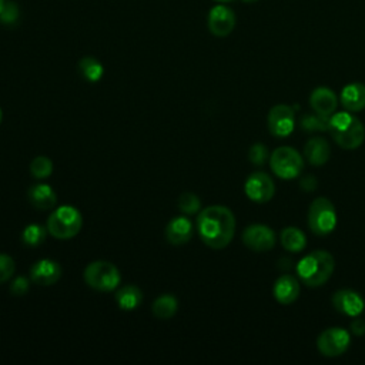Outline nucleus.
<instances>
[{
    "label": "nucleus",
    "mask_w": 365,
    "mask_h": 365,
    "mask_svg": "<svg viewBox=\"0 0 365 365\" xmlns=\"http://www.w3.org/2000/svg\"><path fill=\"white\" fill-rule=\"evenodd\" d=\"M269 167L279 178L292 180L302 171L304 158L292 147H278L269 157Z\"/></svg>",
    "instance_id": "obj_7"
},
{
    "label": "nucleus",
    "mask_w": 365,
    "mask_h": 365,
    "mask_svg": "<svg viewBox=\"0 0 365 365\" xmlns=\"http://www.w3.org/2000/svg\"><path fill=\"white\" fill-rule=\"evenodd\" d=\"M214 1H218V3H227V1H231V0H214Z\"/></svg>",
    "instance_id": "obj_37"
},
{
    "label": "nucleus",
    "mask_w": 365,
    "mask_h": 365,
    "mask_svg": "<svg viewBox=\"0 0 365 365\" xmlns=\"http://www.w3.org/2000/svg\"><path fill=\"white\" fill-rule=\"evenodd\" d=\"M331 157V148L325 138L312 137L304 145V158L311 165H322Z\"/></svg>",
    "instance_id": "obj_19"
},
{
    "label": "nucleus",
    "mask_w": 365,
    "mask_h": 365,
    "mask_svg": "<svg viewBox=\"0 0 365 365\" xmlns=\"http://www.w3.org/2000/svg\"><path fill=\"white\" fill-rule=\"evenodd\" d=\"M83 227V217L73 205L57 207L47 218L46 228L57 240H70L76 237Z\"/></svg>",
    "instance_id": "obj_4"
},
{
    "label": "nucleus",
    "mask_w": 365,
    "mask_h": 365,
    "mask_svg": "<svg viewBox=\"0 0 365 365\" xmlns=\"http://www.w3.org/2000/svg\"><path fill=\"white\" fill-rule=\"evenodd\" d=\"M17 16H19L17 7H16L13 3H7V1H6L4 7H3V10H1V13H0V20H1L3 23L9 24V23L16 21Z\"/></svg>",
    "instance_id": "obj_32"
},
{
    "label": "nucleus",
    "mask_w": 365,
    "mask_h": 365,
    "mask_svg": "<svg viewBox=\"0 0 365 365\" xmlns=\"http://www.w3.org/2000/svg\"><path fill=\"white\" fill-rule=\"evenodd\" d=\"M192 237V222L187 217H174L165 227V238L173 245H182Z\"/></svg>",
    "instance_id": "obj_17"
},
{
    "label": "nucleus",
    "mask_w": 365,
    "mask_h": 365,
    "mask_svg": "<svg viewBox=\"0 0 365 365\" xmlns=\"http://www.w3.org/2000/svg\"><path fill=\"white\" fill-rule=\"evenodd\" d=\"M63 269L60 264L50 258L36 261L30 268V279L41 287L54 285L61 278Z\"/></svg>",
    "instance_id": "obj_13"
},
{
    "label": "nucleus",
    "mask_w": 365,
    "mask_h": 365,
    "mask_svg": "<svg viewBox=\"0 0 365 365\" xmlns=\"http://www.w3.org/2000/svg\"><path fill=\"white\" fill-rule=\"evenodd\" d=\"M248 158L254 165H262L268 158L267 147L261 143H257V144L251 145L250 151H248Z\"/></svg>",
    "instance_id": "obj_30"
},
{
    "label": "nucleus",
    "mask_w": 365,
    "mask_h": 365,
    "mask_svg": "<svg viewBox=\"0 0 365 365\" xmlns=\"http://www.w3.org/2000/svg\"><path fill=\"white\" fill-rule=\"evenodd\" d=\"M328 130L334 141L345 150H355L365 140V128L359 118L351 114V111L332 114L329 117Z\"/></svg>",
    "instance_id": "obj_3"
},
{
    "label": "nucleus",
    "mask_w": 365,
    "mask_h": 365,
    "mask_svg": "<svg viewBox=\"0 0 365 365\" xmlns=\"http://www.w3.org/2000/svg\"><path fill=\"white\" fill-rule=\"evenodd\" d=\"M47 234H48L47 228H44L40 224L33 222V224H29L24 227V230L21 232V241L27 247H37L44 242Z\"/></svg>",
    "instance_id": "obj_25"
},
{
    "label": "nucleus",
    "mask_w": 365,
    "mask_h": 365,
    "mask_svg": "<svg viewBox=\"0 0 365 365\" xmlns=\"http://www.w3.org/2000/svg\"><path fill=\"white\" fill-rule=\"evenodd\" d=\"M83 277L90 288L101 292L114 291L121 282V274L118 268L113 262L104 259L90 262L84 268Z\"/></svg>",
    "instance_id": "obj_5"
},
{
    "label": "nucleus",
    "mask_w": 365,
    "mask_h": 365,
    "mask_svg": "<svg viewBox=\"0 0 365 365\" xmlns=\"http://www.w3.org/2000/svg\"><path fill=\"white\" fill-rule=\"evenodd\" d=\"M242 1H245V3H255V1H258V0H242Z\"/></svg>",
    "instance_id": "obj_36"
},
{
    "label": "nucleus",
    "mask_w": 365,
    "mask_h": 365,
    "mask_svg": "<svg viewBox=\"0 0 365 365\" xmlns=\"http://www.w3.org/2000/svg\"><path fill=\"white\" fill-rule=\"evenodd\" d=\"M351 342V335L346 329L332 327L324 329L317 338V348L324 356H339L342 355Z\"/></svg>",
    "instance_id": "obj_8"
},
{
    "label": "nucleus",
    "mask_w": 365,
    "mask_h": 365,
    "mask_svg": "<svg viewBox=\"0 0 365 365\" xmlns=\"http://www.w3.org/2000/svg\"><path fill=\"white\" fill-rule=\"evenodd\" d=\"M295 125V114L292 107L287 104H277L268 113V128L275 137H287L292 133Z\"/></svg>",
    "instance_id": "obj_11"
},
{
    "label": "nucleus",
    "mask_w": 365,
    "mask_h": 365,
    "mask_svg": "<svg viewBox=\"0 0 365 365\" xmlns=\"http://www.w3.org/2000/svg\"><path fill=\"white\" fill-rule=\"evenodd\" d=\"M332 305L346 317H358L365 308L364 298L354 289H338L332 295Z\"/></svg>",
    "instance_id": "obj_14"
},
{
    "label": "nucleus",
    "mask_w": 365,
    "mask_h": 365,
    "mask_svg": "<svg viewBox=\"0 0 365 365\" xmlns=\"http://www.w3.org/2000/svg\"><path fill=\"white\" fill-rule=\"evenodd\" d=\"M281 244L289 252H301L307 245V238L299 228L285 227L281 231Z\"/></svg>",
    "instance_id": "obj_23"
},
{
    "label": "nucleus",
    "mask_w": 365,
    "mask_h": 365,
    "mask_svg": "<svg viewBox=\"0 0 365 365\" xmlns=\"http://www.w3.org/2000/svg\"><path fill=\"white\" fill-rule=\"evenodd\" d=\"M178 311V299L173 294H161L153 302V314L158 319H170Z\"/></svg>",
    "instance_id": "obj_22"
},
{
    "label": "nucleus",
    "mask_w": 365,
    "mask_h": 365,
    "mask_svg": "<svg viewBox=\"0 0 365 365\" xmlns=\"http://www.w3.org/2000/svg\"><path fill=\"white\" fill-rule=\"evenodd\" d=\"M207 24L211 34L217 37H225L235 27V14L228 6H224V4L214 6L208 13Z\"/></svg>",
    "instance_id": "obj_12"
},
{
    "label": "nucleus",
    "mask_w": 365,
    "mask_h": 365,
    "mask_svg": "<svg viewBox=\"0 0 365 365\" xmlns=\"http://www.w3.org/2000/svg\"><path fill=\"white\" fill-rule=\"evenodd\" d=\"M328 124H329V117H324V115H319L317 113L305 114L301 118V127L304 130H308V131L328 130Z\"/></svg>",
    "instance_id": "obj_27"
},
{
    "label": "nucleus",
    "mask_w": 365,
    "mask_h": 365,
    "mask_svg": "<svg viewBox=\"0 0 365 365\" xmlns=\"http://www.w3.org/2000/svg\"><path fill=\"white\" fill-rule=\"evenodd\" d=\"M197 230L202 242L212 250L225 248L235 234V217L224 205H210L200 211Z\"/></svg>",
    "instance_id": "obj_1"
},
{
    "label": "nucleus",
    "mask_w": 365,
    "mask_h": 365,
    "mask_svg": "<svg viewBox=\"0 0 365 365\" xmlns=\"http://www.w3.org/2000/svg\"><path fill=\"white\" fill-rule=\"evenodd\" d=\"M311 182H317V180L312 177V175H309V177H305L302 181H301V187L304 188V190H307V191H312L317 185H311Z\"/></svg>",
    "instance_id": "obj_34"
},
{
    "label": "nucleus",
    "mask_w": 365,
    "mask_h": 365,
    "mask_svg": "<svg viewBox=\"0 0 365 365\" xmlns=\"http://www.w3.org/2000/svg\"><path fill=\"white\" fill-rule=\"evenodd\" d=\"M30 285H29V279L23 275H19L17 278L13 279L11 285H10V292L16 297H21L29 291Z\"/></svg>",
    "instance_id": "obj_31"
},
{
    "label": "nucleus",
    "mask_w": 365,
    "mask_h": 365,
    "mask_svg": "<svg viewBox=\"0 0 365 365\" xmlns=\"http://www.w3.org/2000/svg\"><path fill=\"white\" fill-rule=\"evenodd\" d=\"M1 120H3V111H1V108H0V123H1Z\"/></svg>",
    "instance_id": "obj_38"
},
{
    "label": "nucleus",
    "mask_w": 365,
    "mask_h": 365,
    "mask_svg": "<svg viewBox=\"0 0 365 365\" xmlns=\"http://www.w3.org/2000/svg\"><path fill=\"white\" fill-rule=\"evenodd\" d=\"M177 202H178V208L187 215L197 214L201 208V200L194 192H182L178 197Z\"/></svg>",
    "instance_id": "obj_28"
},
{
    "label": "nucleus",
    "mask_w": 365,
    "mask_h": 365,
    "mask_svg": "<svg viewBox=\"0 0 365 365\" xmlns=\"http://www.w3.org/2000/svg\"><path fill=\"white\" fill-rule=\"evenodd\" d=\"M4 4H6V1H4V0H0V13H1V10H3Z\"/></svg>",
    "instance_id": "obj_35"
},
{
    "label": "nucleus",
    "mask_w": 365,
    "mask_h": 365,
    "mask_svg": "<svg viewBox=\"0 0 365 365\" xmlns=\"http://www.w3.org/2000/svg\"><path fill=\"white\" fill-rule=\"evenodd\" d=\"M244 191L251 201L267 202L275 194V184L268 174L262 171H257V173H252L245 180Z\"/></svg>",
    "instance_id": "obj_10"
},
{
    "label": "nucleus",
    "mask_w": 365,
    "mask_h": 365,
    "mask_svg": "<svg viewBox=\"0 0 365 365\" xmlns=\"http://www.w3.org/2000/svg\"><path fill=\"white\" fill-rule=\"evenodd\" d=\"M309 104L314 110V113L324 115V117H331L338 106V100L335 93L328 88V87H317L312 90L309 96Z\"/></svg>",
    "instance_id": "obj_15"
},
{
    "label": "nucleus",
    "mask_w": 365,
    "mask_h": 365,
    "mask_svg": "<svg viewBox=\"0 0 365 365\" xmlns=\"http://www.w3.org/2000/svg\"><path fill=\"white\" fill-rule=\"evenodd\" d=\"M351 331H352L354 335H358V336L364 335V334H365V321L361 319V318L354 319V321L351 322Z\"/></svg>",
    "instance_id": "obj_33"
},
{
    "label": "nucleus",
    "mask_w": 365,
    "mask_h": 365,
    "mask_svg": "<svg viewBox=\"0 0 365 365\" xmlns=\"http://www.w3.org/2000/svg\"><path fill=\"white\" fill-rule=\"evenodd\" d=\"M29 168H30V174L36 180H44V178L51 175L54 165H53V161L48 157L37 155L31 160Z\"/></svg>",
    "instance_id": "obj_26"
},
{
    "label": "nucleus",
    "mask_w": 365,
    "mask_h": 365,
    "mask_svg": "<svg viewBox=\"0 0 365 365\" xmlns=\"http://www.w3.org/2000/svg\"><path fill=\"white\" fill-rule=\"evenodd\" d=\"M341 103L346 111L356 113L365 108V84L349 83L341 91Z\"/></svg>",
    "instance_id": "obj_20"
},
{
    "label": "nucleus",
    "mask_w": 365,
    "mask_h": 365,
    "mask_svg": "<svg viewBox=\"0 0 365 365\" xmlns=\"http://www.w3.org/2000/svg\"><path fill=\"white\" fill-rule=\"evenodd\" d=\"M27 198L37 210H51L57 204L56 191L48 184H34L27 190Z\"/></svg>",
    "instance_id": "obj_18"
},
{
    "label": "nucleus",
    "mask_w": 365,
    "mask_h": 365,
    "mask_svg": "<svg viewBox=\"0 0 365 365\" xmlns=\"http://www.w3.org/2000/svg\"><path fill=\"white\" fill-rule=\"evenodd\" d=\"M334 257L325 250H315L297 264V275L305 285L315 288L324 285L334 272Z\"/></svg>",
    "instance_id": "obj_2"
},
{
    "label": "nucleus",
    "mask_w": 365,
    "mask_h": 365,
    "mask_svg": "<svg viewBox=\"0 0 365 365\" xmlns=\"http://www.w3.org/2000/svg\"><path fill=\"white\" fill-rule=\"evenodd\" d=\"M308 227L317 235H327L336 225V212L334 204L325 198H315L308 208Z\"/></svg>",
    "instance_id": "obj_6"
},
{
    "label": "nucleus",
    "mask_w": 365,
    "mask_h": 365,
    "mask_svg": "<svg viewBox=\"0 0 365 365\" xmlns=\"http://www.w3.org/2000/svg\"><path fill=\"white\" fill-rule=\"evenodd\" d=\"M242 242L255 252L269 251L275 245V232L265 224H251L242 231Z\"/></svg>",
    "instance_id": "obj_9"
},
{
    "label": "nucleus",
    "mask_w": 365,
    "mask_h": 365,
    "mask_svg": "<svg viewBox=\"0 0 365 365\" xmlns=\"http://www.w3.org/2000/svg\"><path fill=\"white\" fill-rule=\"evenodd\" d=\"M115 302L123 311H134L143 302V291L137 285H124L115 292Z\"/></svg>",
    "instance_id": "obj_21"
},
{
    "label": "nucleus",
    "mask_w": 365,
    "mask_h": 365,
    "mask_svg": "<svg viewBox=\"0 0 365 365\" xmlns=\"http://www.w3.org/2000/svg\"><path fill=\"white\" fill-rule=\"evenodd\" d=\"M78 71L84 80L90 83H97L104 74V67L96 57L86 56L78 61Z\"/></svg>",
    "instance_id": "obj_24"
},
{
    "label": "nucleus",
    "mask_w": 365,
    "mask_h": 365,
    "mask_svg": "<svg viewBox=\"0 0 365 365\" xmlns=\"http://www.w3.org/2000/svg\"><path fill=\"white\" fill-rule=\"evenodd\" d=\"M16 271L14 259L7 254H0V284L9 281Z\"/></svg>",
    "instance_id": "obj_29"
},
{
    "label": "nucleus",
    "mask_w": 365,
    "mask_h": 365,
    "mask_svg": "<svg viewBox=\"0 0 365 365\" xmlns=\"http://www.w3.org/2000/svg\"><path fill=\"white\" fill-rule=\"evenodd\" d=\"M272 294L279 304H292L299 295V281L294 275L284 274L274 282Z\"/></svg>",
    "instance_id": "obj_16"
}]
</instances>
